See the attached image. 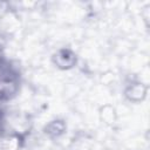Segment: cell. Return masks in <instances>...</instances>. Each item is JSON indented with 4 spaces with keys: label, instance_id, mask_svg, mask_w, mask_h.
Wrapping results in <instances>:
<instances>
[{
    "label": "cell",
    "instance_id": "6da1fadb",
    "mask_svg": "<svg viewBox=\"0 0 150 150\" xmlns=\"http://www.w3.org/2000/svg\"><path fill=\"white\" fill-rule=\"evenodd\" d=\"M19 89V74L5 61H0V100H7Z\"/></svg>",
    "mask_w": 150,
    "mask_h": 150
}]
</instances>
